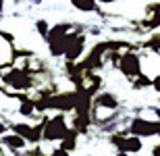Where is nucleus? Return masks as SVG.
<instances>
[{"instance_id": "f8f14e48", "label": "nucleus", "mask_w": 160, "mask_h": 156, "mask_svg": "<svg viewBox=\"0 0 160 156\" xmlns=\"http://www.w3.org/2000/svg\"><path fill=\"white\" fill-rule=\"evenodd\" d=\"M48 156H71V152H69V150H65L62 146H54L52 150L48 152Z\"/></svg>"}, {"instance_id": "f3484780", "label": "nucleus", "mask_w": 160, "mask_h": 156, "mask_svg": "<svg viewBox=\"0 0 160 156\" xmlns=\"http://www.w3.org/2000/svg\"><path fill=\"white\" fill-rule=\"evenodd\" d=\"M150 113L154 114V119L160 121V106H152V108H150Z\"/></svg>"}, {"instance_id": "4be33fe9", "label": "nucleus", "mask_w": 160, "mask_h": 156, "mask_svg": "<svg viewBox=\"0 0 160 156\" xmlns=\"http://www.w3.org/2000/svg\"><path fill=\"white\" fill-rule=\"evenodd\" d=\"M12 2H25V0H12Z\"/></svg>"}, {"instance_id": "6ab92c4d", "label": "nucleus", "mask_w": 160, "mask_h": 156, "mask_svg": "<svg viewBox=\"0 0 160 156\" xmlns=\"http://www.w3.org/2000/svg\"><path fill=\"white\" fill-rule=\"evenodd\" d=\"M114 156H135V154H129V152H114Z\"/></svg>"}, {"instance_id": "2eb2a0df", "label": "nucleus", "mask_w": 160, "mask_h": 156, "mask_svg": "<svg viewBox=\"0 0 160 156\" xmlns=\"http://www.w3.org/2000/svg\"><path fill=\"white\" fill-rule=\"evenodd\" d=\"M150 156H160V144H154L150 148Z\"/></svg>"}, {"instance_id": "ddd939ff", "label": "nucleus", "mask_w": 160, "mask_h": 156, "mask_svg": "<svg viewBox=\"0 0 160 156\" xmlns=\"http://www.w3.org/2000/svg\"><path fill=\"white\" fill-rule=\"evenodd\" d=\"M152 90H154L156 94H160V73L152 75Z\"/></svg>"}, {"instance_id": "20e7f679", "label": "nucleus", "mask_w": 160, "mask_h": 156, "mask_svg": "<svg viewBox=\"0 0 160 156\" xmlns=\"http://www.w3.org/2000/svg\"><path fill=\"white\" fill-rule=\"evenodd\" d=\"M125 129L137 138H160V121L158 119H148V117H142V114H137V117H131L127 121V125Z\"/></svg>"}, {"instance_id": "39448f33", "label": "nucleus", "mask_w": 160, "mask_h": 156, "mask_svg": "<svg viewBox=\"0 0 160 156\" xmlns=\"http://www.w3.org/2000/svg\"><path fill=\"white\" fill-rule=\"evenodd\" d=\"M92 108H100V110H108V113H121L123 102H121V98L114 92L100 90L92 98Z\"/></svg>"}, {"instance_id": "423d86ee", "label": "nucleus", "mask_w": 160, "mask_h": 156, "mask_svg": "<svg viewBox=\"0 0 160 156\" xmlns=\"http://www.w3.org/2000/svg\"><path fill=\"white\" fill-rule=\"evenodd\" d=\"M0 144L15 156H23V152L27 150V139H23L19 133H15V131L4 133V135L0 138Z\"/></svg>"}, {"instance_id": "6e6552de", "label": "nucleus", "mask_w": 160, "mask_h": 156, "mask_svg": "<svg viewBox=\"0 0 160 156\" xmlns=\"http://www.w3.org/2000/svg\"><path fill=\"white\" fill-rule=\"evenodd\" d=\"M71 6L79 13H85V15H92V13H102V6L96 2V0H69Z\"/></svg>"}, {"instance_id": "aec40b11", "label": "nucleus", "mask_w": 160, "mask_h": 156, "mask_svg": "<svg viewBox=\"0 0 160 156\" xmlns=\"http://www.w3.org/2000/svg\"><path fill=\"white\" fill-rule=\"evenodd\" d=\"M0 156H15V154H11V152L6 150V152H2V154H0Z\"/></svg>"}, {"instance_id": "f257e3e1", "label": "nucleus", "mask_w": 160, "mask_h": 156, "mask_svg": "<svg viewBox=\"0 0 160 156\" xmlns=\"http://www.w3.org/2000/svg\"><path fill=\"white\" fill-rule=\"evenodd\" d=\"M79 25L75 23H56L50 27L46 36V44H48V52L52 58H62L67 50V44H69V36L71 31H75Z\"/></svg>"}, {"instance_id": "a211bd4d", "label": "nucleus", "mask_w": 160, "mask_h": 156, "mask_svg": "<svg viewBox=\"0 0 160 156\" xmlns=\"http://www.w3.org/2000/svg\"><path fill=\"white\" fill-rule=\"evenodd\" d=\"M4 6H6V0H0V17L4 15Z\"/></svg>"}, {"instance_id": "1a4fd4ad", "label": "nucleus", "mask_w": 160, "mask_h": 156, "mask_svg": "<svg viewBox=\"0 0 160 156\" xmlns=\"http://www.w3.org/2000/svg\"><path fill=\"white\" fill-rule=\"evenodd\" d=\"M79 135H81V133H79L75 127H71V129H69V133H67L65 138L60 139V144H58V146H62L65 150H69V152L73 154V152L77 150V146H79Z\"/></svg>"}, {"instance_id": "dca6fc26", "label": "nucleus", "mask_w": 160, "mask_h": 156, "mask_svg": "<svg viewBox=\"0 0 160 156\" xmlns=\"http://www.w3.org/2000/svg\"><path fill=\"white\" fill-rule=\"evenodd\" d=\"M96 2H98L100 6H108V4H117L119 0H96Z\"/></svg>"}, {"instance_id": "7ed1b4c3", "label": "nucleus", "mask_w": 160, "mask_h": 156, "mask_svg": "<svg viewBox=\"0 0 160 156\" xmlns=\"http://www.w3.org/2000/svg\"><path fill=\"white\" fill-rule=\"evenodd\" d=\"M143 63H142V54L137 52V50H127V52H123L119 56V60H117V65H114V69L123 75L125 79H129V81H133V79L137 77V75H142L143 73Z\"/></svg>"}, {"instance_id": "f03ea898", "label": "nucleus", "mask_w": 160, "mask_h": 156, "mask_svg": "<svg viewBox=\"0 0 160 156\" xmlns=\"http://www.w3.org/2000/svg\"><path fill=\"white\" fill-rule=\"evenodd\" d=\"M69 129H71V119L67 113L48 114L42 131V144H60V139L69 133Z\"/></svg>"}, {"instance_id": "0eeeda50", "label": "nucleus", "mask_w": 160, "mask_h": 156, "mask_svg": "<svg viewBox=\"0 0 160 156\" xmlns=\"http://www.w3.org/2000/svg\"><path fill=\"white\" fill-rule=\"evenodd\" d=\"M17 113L19 117H23V119H33L38 114V106H36V98L33 96H23L17 100Z\"/></svg>"}, {"instance_id": "9d476101", "label": "nucleus", "mask_w": 160, "mask_h": 156, "mask_svg": "<svg viewBox=\"0 0 160 156\" xmlns=\"http://www.w3.org/2000/svg\"><path fill=\"white\" fill-rule=\"evenodd\" d=\"M148 88H152V77L150 75H146V73H142V75H137L133 81H131V90H148Z\"/></svg>"}, {"instance_id": "412c9836", "label": "nucleus", "mask_w": 160, "mask_h": 156, "mask_svg": "<svg viewBox=\"0 0 160 156\" xmlns=\"http://www.w3.org/2000/svg\"><path fill=\"white\" fill-rule=\"evenodd\" d=\"M2 152H6V148H4L2 144H0V154H2Z\"/></svg>"}, {"instance_id": "9b49d317", "label": "nucleus", "mask_w": 160, "mask_h": 156, "mask_svg": "<svg viewBox=\"0 0 160 156\" xmlns=\"http://www.w3.org/2000/svg\"><path fill=\"white\" fill-rule=\"evenodd\" d=\"M50 27H52V25L48 23L46 19H38L36 21V33L40 38H44V40H46V36H48V31H50Z\"/></svg>"}, {"instance_id": "4468645a", "label": "nucleus", "mask_w": 160, "mask_h": 156, "mask_svg": "<svg viewBox=\"0 0 160 156\" xmlns=\"http://www.w3.org/2000/svg\"><path fill=\"white\" fill-rule=\"evenodd\" d=\"M11 131V123H6L4 119H0V138L4 135V133H8Z\"/></svg>"}]
</instances>
